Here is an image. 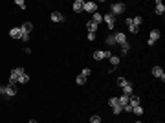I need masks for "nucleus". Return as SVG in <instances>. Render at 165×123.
<instances>
[{"instance_id": "f257e3e1", "label": "nucleus", "mask_w": 165, "mask_h": 123, "mask_svg": "<svg viewBox=\"0 0 165 123\" xmlns=\"http://www.w3.org/2000/svg\"><path fill=\"white\" fill-rule=\"evenodd\" d=\"M24 72H26L24 68H13L11 76H9V86H15V83H18V79H20V76H22Z\"/></svg>"}, {"instance_id": "f03ea898", "label": "nucleus", "mask_w": 165, "mask_h": 123, "mask_svg": "<svg viewBox=\"0 0 165 123\" xmlns=\"http://www.w3.org/2000/svg\"><path fill=\"white\" fill-rule=\"evenodd\" d=\"M114 39H116V42H118V44L123 48V52H125V53L130 50V46H128V42H127V37L123 35V33H116V35H114Z\"/></svg>"}, {"instance_id": "7ed1b4c3", "label": "nucleus", "mask_w": 165, "mask_h": 123, "mask_svg": "<svg viewBox=\"0 0 165 123\" xmlns=\"http://www.w3.org/2000/svg\"><path fill=\"white\" fill-rule=\"evenodd\" d=\"M110 53L108 50H97V52H94V59L95 61H103V59H110Z\"/></svg>"}, {"instance_id": "20e7f679", "label": "nucleus", "mask_w": 165, "mask_h": 123, "mask_svg": "<svg viewBox=\"0 0 165 123\" xmlns=\"http://www.w3.org/2000/svg\"><path fill=\"white\" fill-rule=\"evenodd\" d=\"M110 9H112V11H110V13H112V15L116 17V15H121V13H123V11H125V9H127V6L119 2V4H112V8H110Z\"/></svg>"}, {"instance_id": "39448f33", "label": "nucleus", "mask_w": 165, "mask_h": 123, "mask_svg": "<svg viewBox=\"0 0 165 123\" xmlns=\"http://www.w3.org/2000/svg\"><path fill=\"white\" fill-rule=\"evenodd\" d=\"M0 94H4V95H8V98H13V95L17 94V90H15V86H0Z\"/></svg>"}, {"instance_id": "423d86ee", "label": "nucleus", "mask_w": 165, "mask_h": 123, "mask_svg": "<svg viewBox=\"0 0 165 123\" xmlns=\"http://www.w3.org/2000/svg\"><path fill=\"white\" fill-rule=\"evenodd\" d=\"M103 20H105V22H106L108 30H114V26H116V17L112 15V13H106V15L103 17Z\"/></svg>"}, {"instance_id": "0eeeda50", "label": "nucleus", "mask_w": 165, "mask_h": 123, "mask_svg": "<svg viewBox=\"0 0 165 123\" xmlns=\"http://www.w3.org/2000/svg\"><path fill=\"white\" fill-rule=\"evenodd\" d=\"M82 11L97 13V4H95V2H85V4H82Z\"/></svg>"}, {"instance_id": "6e6552de", "label": "nucleus", "mask_w": 165, "mask_h": 123, "mask_svg": "<svg viewBox=\"0 0 165 123\" xmlns=\"http://www.w3.org/2000/svg\"><path fill=\"white\" fill-rule=\"evenodd\" d=\"M160 35H161V33L158 31V30H152V31H150V37H149V46H152V44H156V40L160 39Z\"/></svg>"}, {"instance_id": "1a4fd4ad", "label": "nucleus", "mask_w": 165, "mask_h": 123, "mask_svg": "<svg viewBox=\"0 0 165 123\" xmlns=\"http://www.w3.org/2000/svg\"><path fill=\"white\" fill-rule=\"evenodd\" d=\"M152 76L158 77V79H161V81H165V72L161 70L160 66H154V68H152Z\"/></svg>"}, {"instance_id": "9d476101", "label": "nucleus", "mask_w": 165, "mask_h": 123, "mask_svg": "<svg viewBox=\"0 0 165 123\" xmlns=\"http://www.w3.org/2000/svg\"><path fill=\"white\" fill-rule=\"evenodd\" d=\"M20 30H22V35H30L31 30H33V24L31 22H24L22 26H20Z\"/></svg>"}, {"instance_id": "9b49d317", "label": "nucleus", "mask_w": 165, "mask_h": 123, "mask_svg": "<svg viewBox=\"0 0 165 123\" xmlns=\"http://www.w3.org/2000/svg\"><path fill=\"white\" fill-rule=\"evenodd\" d=\"M9 35L13 39H22V30H20V28H13V30H9Z\"/></svg>"}, {"instance_id": "f8f14e48", "label": "nucleus", "mask_w": 165, "mask_h": 123, "mask_svg": "<svg viewBox=\"0 0 165 123\" xmlns=\"http://www.w3.org/2000/svg\"><path fill=\"white\" fill-rule=\"evenodd\" d=\"M51 20H53V22H63L64 15H63V13H59V11H53L51 13Z\"/></svg>"}, {"instance_id": "ddd939ff", "label": "nucleus", "mask_w": 165, "mask_h": 123, "mask_svg": "<svg viewBox=\"0 0 165 123\" xmlns=\"http://www.w3.org/2000/svg\"><path fill=\"white\" fill-rule=\"evenodd\" d=\"M163 13H165V6L161 0H158L156 2V15H163Z\"/></svg>"}, {"instance_id": "4468645a", "label": "nucleus", "mask_w": 165, "mask_h": 123, "mask_svg": "<svg viewBox=\"0 0 165 123\" xmlns=\"http://www.w3.org/2000/svg\"><path fill=\"white\" fill-rule=\"evenodd\" d=\"M127 26H128V30L132 31V33H138V31H140V28H138V26L132 22V18H127Z\"/></svg>"}, {"instance_id": "2eb2a0df", "label": "nucleus", "mask_w": 165, "mask_h": 123, "mask_svg": "<svg viewBox=\"0 0 165 123\" xmlns=\"http://www.w3.org/2000/svg\"><path fill=\"white\" fill-rule=\"evenodd\" d=\"M128 98H130V95H125V94H123V95H119V98H118V103L121 105V108L125 107V105H128Z\"/></svg>"}, {"instance_id": "dca6fc26", "label": "nucleus", "mask_w": 165, "mask_h": 123, "mask_svg": "<svg viewBox=\"0 0 165 123\" xmlns=\"http://www.w3.org/2000/svg\"><path fill=\"white\" fill-rule=\"evenodd\" d=\"M82 4H85L82 0H75V2H73V11L75 13H81L82 11Z\"/></svg>"}, {"instance_id": "f3484780", "label": "nucleus", "mask_w": 165, "mask_h": 123, "mask_svg": "<svg viewBox=\"0 0 165 123\" xmlns=\"http://www.w3.org/2000/svg\"><path fill=\"white\" fill-rule=\"evenodd\" d=\"M128 105L130 107H138V105H140V98H138V95H130V98H128Z\"/></svg>"}, {"instance_id": "a211bd4d", "label": "nucleus", "mask_w": 165, "mask_h": 123, "mask_svg": "<svg viewBox=\"0 0 165 123\" xmlns=\"http://www.w3.org/2000/svg\"><path fill=\"white\" fill-rule=\"evenodd\" d=\"M92 22H94L95 26H99V24L103 22V15H101V13H94V18H92Z\"/></svg>"}, {"instance_id": "6ab92c4d", "label": "nucleus", "mask_w": 165, "mask_h": 123, "mask_svg": "<svg viewBox=\"0 0 165 123\" xmlns=\"http://www.w3.org/2000/svg\"><path fill=\"white\" fill-rule=\"evenodd\" d=\"M121 88H123V94H125V95H132V85H130V83L123 85Z\"/></svg>"}, {"instance_id": "aec40b11", "label": "nucleus", "mask_w": 165, "mask_h": 123, "mask_svg": "<svg viewBox=\"0 0 165 123\" xmlns=\"http://www.w3.org/2000/svg\"><path fill=\"white\" fill-rule=\"evenodd\" d=\"M86 28H88V33H95V30H97V26H95L92 20H88L86 22Z\"/></svg>"}, {"instance_id": "412c9836", "label": "nucleus", "mask_w": 165, "mask_h": 123, "mask_svg": "<svg viewBox=\"0 0 165 123\" xmlns=\"http://www.w3.org/2000/svg\"><path fill=\"white\" fill-rule=\"evenodd\" d=\"M108 105L112 107V108L118 107V105H119V103H118V98H110V99H108ZM119 107H121V105H119Z\"/></svg>"}, {"instance_id": "4be33fe9", "label": "nucleus", "mask_w": 165, "mask_h": 123, "mask_svg": "<svg viewBox=\"0 0 165 123\" xmlns=\"http://www.w3.org/2000/svg\"><path fill=\"white\" fill-rule=\"evenodd\" d=\"M132 112H134L136 116H141V114H143V108H141L140 105H138V107H132Z\"/></svg>"}, {"instance_id": "5701e85b", "label": "nucleus", "mask_w": 165, "mask_h": 123, "mask_svg": "<svg viewBox=\"0 0 165 123\" xmlns=\"http://www.w3.org/2000/svg\"><path fill=\"white\" fill-rule=\"evenodd\" d=\"M28 81H30V76H28V74L24 72L22 76H20V79H18V83H28Z\"/></svg>"}, {"instance_id": "b1692460", "label": "nucleus", "mask_w": 165, "mask_h": 123, "mask_svg": "<svg viewBox=\"0 0 165 123\" xmlns=\"http://www.w3.org/2000/svg\"><path fill=\"white\" fill-rule=\"evenodd\" d=\"M110 63H112L114 66H118V64H119V57H116V55H110Z\"/></svg>"}, {"instance_id": "393cba45", "label": "nucleus", "mask_w": 165, "mask_h": 123, "mask_svg": "<svg viewBox=\"0 0 165 123\" xmlns=\"http://www.w3.org/2000/svg\"><path fill=\"white\" fill-rule=\"evenodd\" d=\"M132 22L138 26V28H140V26H141V22H143V18H141V17H134V18H132Z\"/></svg>"}, {"instance_id": "a878e982", "label": "nucleus", "mask_w": 165, "mask_h": 123, "mask_svg": "<svg viewBox=\"0 0 165 123\" xmlns=\"http://www.w3.org/2000/svg\"><path fill=\"white\" fill-rule=\"evenodd\" d=\"M112 112H114L116 116H118V114H121V112H123V108H121V107L118 105V107H114V108H112Z\"/></svg>"}, {"instance_id": "bb28decb", "label": "nucleus", "mask_w": 165, "mask_h": 123, "mask_svg": "<svg viewBox=\"0 0 165 123\" xmlns=\"http://www.w3.org/2000/svg\"><path fill=\"white\" fill-rule=\"evenodd\" d=\"M85 83H86V77L85 76H79L77 77V85H85Z\"/></svg>"}, {"instance_id": "cd10ccee", "label": "nucleus", "mask_w": 165, "mask_h": 123, "mask_svg": "<svg viewBox=\"0 0 165 123\" xmlns=\"http://www.w3.org/2000/svg\"><path fill=\"white\" fill-rule=\"evenodd\" d=\"M127 83H128V81H127L125 77H118V85H119V86H123V85H127Z\"/></svg>"}, {"instance_id": "c85d7f7f", "label": "nucleus", "mask_w": 165, "mask_h": 123, "mask_svg": "<svg viewBox=\"0 0 165 123\" xmlns=\"http://www.w3.org/2000/svg\"><path fill=\"white\" fill-rule=\"evenodd\" d=\"M90 123H101V118H99V116H92V118H90Z\"/></svg>"}, {"instance_id": "c756f323", "label": "nucleus", "mask_w": 165, "mask_h": 123, "mask_svg": "<svg viewBox=\"0 0 165 123\" xmlns=\"http://www.w3.org/2000/svg\"><path fill=\"white\" fill-rule=\"evenodd\" d=\"M106 44H116V39H114V35L106 37Z\"/></svg>"}, {"instance_id": "7c9ffc66", "label": "nucleus", "mask_w": 165, "mask_h": 123, "mask_svg": "<svg viewBox=\"0 0 165 123\" xmlns=\"http://www.w3.org/2000/svg\"><path fill=\"white\" fill-rule=\"evenodd\" d=\"M81 76H85V77H88V76H90V68H85V70L81 72Z\"/></svg>"}, {"instance_id": "2f4dec72", "label": "nucleus", "mask_w": 165, "mask_h": 123, "mask_svg": "<svg viewBox=\"0 0 165 123\" xmlns=\"http://www.w3.org/2000/svg\"><path fill=\"white\" fill-rule=\"evenodd\" d=\"M17 6H18V8H26V4H24V0H17Z\"/></svg>"}, {"instance_id": "473e14b6", "label": "nucleus", "mask_w": 165, "mask_h": 123, "mask_svg": "<svg viewBox=\"0 0 165 123\" xmlns=\"http://www.w3.org/2000/svg\"><path fill=\"white\" fill-rule=\"evenodd\" d=\"M123 110H125V112H132V107H130V105H125V107H123Z\"/></svg>"}, {"instance_id": "72a5a7b5", "label": "nucleus", "mask_w": 165, "mask_h": 123, "mask_svg": "<svg viewBox=\"0 0 165 123\" xmlns=\"http://www.w3.org/2000/svg\"><path fill=\"white\" fill-rule=\"evenodd\" d=\"M95 39V33H88V40H94Z\"/></svg>"}, {"instance_id": "f704fd0d", "label": "nucleus", "mask_w": 165, "mask_h": 123, "mask_svg": "<svg viewBox=\"0 0 165 123\" xmlns=\"http://www.w3.org/2000/svg\"><path fill=\"white\" fill-rule=\"evenodd\" d=\"M30 123H37V121H35V119H30Z\"/></svg>"}, {"instance_id": "c9c22d12", "label": "nucleus", "mask_w": 165, "mask_h": 123, "mask_svg": "<svg viewBox=\"0 0 165 123\" xmlns=\"http://www.w3.org/2000/svg\"><path fill=\"white\" fill-rule=\"evenodd\" d=\"M136 123H141V121H136Z\"/></svg>"}]
</instances>
